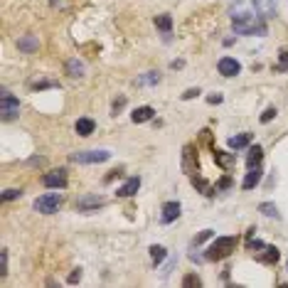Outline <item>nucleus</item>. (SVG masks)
Wrapping results in <instances>:
<instances>
[{
	"instance_id": "1",
	"label": "nucleus",
	"mask_w": 288,
	"mask_h": 288,
	"mask_svg": "<svg viewBox=\"0 0 288 288\" xmlns=\"http://www.w3.org/2000/svg\"><path fill=\"white\" fill-rule=\"evenodd\" d=\"M231 28H234L236 35H259V37H263V35L268 32L263 18H261L256 10H254V13H249V10H236V13L231 15Z\"/></svg>"
},
{
	"instance_id": "2",
	"label": "nucleus",
	"mask_w": 288,
	"mask_h": 288,
	"mask_svg": "<svg viewBox=\"0 0 288 288\" xmlns=\"http://www.w3.org/2000/svg\"><path fill=\"white\" fill-rule=\"evenodd\" d=\"M236 236H217L212 244H209V249H207V254H204V259L207 261H222L227 259L231 251L236 249Z\"/></svg>"
},
{
	"instance_id": "3",
	"label": "nucleus",
	"mask_w": 288,
	"mask_h": 288,
	"mask_svg": "<svg viewBox=\"0 0 288 288\" xmlns=\"http://www.w3.org/2000/svg\"><path fill=\"white\" fill-rule=\"evenodd\" d=\"M109 158H111L109 150H79V153L69 155V160L79 163V165H99V163H106Z\"/></svg>"
},
{
	"instance_id": "4",
	"label": "nucleus",
	"mask_w": 288,
	"mask_h": 288,
	"mask_svg": "<svg viewBox=\"0 0 288 288\" xmlns=\"http://www.w3.org/2000/svg\"><path fill=\"white\" fill-rule=\"evenodd\" d=\"M62 192H47V195H42V197H37L35 200V209L40 212V214H55L59 207H62Z\"/></svg>"
},
{
	"instance_id": "5",
	"label": "nucleus",
	"mask_w": 288,
	"mask_h": 288,
	"mask_svg": "<svg viewBox=\"0 0 288 288\" xmlns=\"http://www.w3.org/2000/svg\"><path fill=\"white\" fill-rule=\"evenodd\" d=\"M0 114H3V121H13L20 114V101L10 91H3V96H0Z\"/></svg>"
},
{
	"instance_id": "6",
	"label": "nucleus",
	"mask_w": 288,
	"mask_h": 288,
	"mask_svg": "<svg viewBox=\"0 0 288 288\" xmlns=\"http://www.w3.org/2000/svg\"><path fill=\"white\" fill-rule=\"evenodd\" d=\"M67 182H69V177H67V170H64V168H57V170H52V173L42 175V185L50 187V190H64Z\"/></svg>"
},
{
	"instance_id": "7",
	"label": "nucleus",
	"mask_w": 288,
	"mask_h": 288,
	"mask_svg": "<svg viewBox=\"0 0 288 288\" xmlns=\"http://www.w3.org/2000/svg\"><path fill=\"white\" fill-rule=\"evenodd\" d=\"M104 204H106V197H101V195H87V197H79V200H77V209L89 214V212L101 209Z\"/></svg>"
},
{
	"instance_id": "8",
	"label": "nucleus",
	"mask_w": 288,
	"mask_h": 288,
	"mask_svg": "<svg viewBox=\"0 0 288 288\" xmlns=\"http://www.w3.org/2000/svg\"><path fill=\"white\" fill-rule=\"evenodd\" d=\"M217 72H219L222 77H236V74L241 72V64L234 57H222L217 62Z\"/></svg>"
},
{
	"instance_id": "9",
	"label": "nucleus",
	"mask_w": 288,
	"mask_h": 288,
	"mask_svg": "<svg viewBox=\"0 0 288 288\" xmlns=\"http://www.w3.org/2000/svg\"><path fill=\"white\" fill-rule=\"evenodd\" d=\"M18 50L23 52V55H32V52H37V47H40V40H37V35H23V37H18Z\"/></svg>"
},
{
	"instance_id": "10",
	"label": "nucleus",
	"mask_w": 288,
	"mask_h": 288,
	"mask_svg": "<svg viewBox=\"0 0 288 288\" xmlns=\"http://www.w3.org/2000/svg\"><path fill=\"white\" fill-rule=\"evenodd\" d=\"M180 209H182V204L175 200V202H165L163 204V214H160V222L163 224H170V222H175L177 217H180Z\"/></svg>"
},
{
	"instance_id": "11",
	"label": "nucleus",
	"mask_w": 288,
	"mask_h": 288,
	"mask_svg": "<svg viewBox=\"0 0 288 288\" xmlns=\"http://www.w3.org/2000/svg\"><path fill=\"white\" fill-rule=\"evenodd\" d=\"M138 187H141V177H138V175H136V177H128V180L116 190V197H131V195L138 192Z\"/></svg>"
},
{
	"instance_id": "12",
	"label": "nucleus",
	"mask_w": 288,
	"mask_h": 288,
	"mask_svg": "<svg viewBox=\"0 0 288 288\" xmlns=\"http://www.w3.org/2000/svg\"><path fill=\"white\" fill-rule=\"evenodd\" d=\"M278 259H281V251H278L276 246H268V244H266V246L261 249L259 254H256V261L266 263V266H273V263H276Z\"/></svg>"
},
{
	"instance_id": "13",
	"label": "nucleus",
	"mask_w": 288,
	"mask_h": 288,
	"mask_svg": "<svg viewBox=\"0 0 288 288\" xmlns=\"http://www.w3.org/2000/svg\"><path fill=\"white\" fill-rule=\"evenodd\" d=\"M251 5L261 18H273L276 15V0H251Z\"/></svg>"
},
{
	"instance_id": "14",
	"label": "nucleus",
	"mask_w": 288,
	"mask_h": 288,
	"mask_svg": "<svg viewBox=\"0 0 288 288\" xmlns=\"http://www.w3.org/2000/svg\"><path fill=\"white\" fill-rule=\"evenodd\" d=\"M261 175H263L261 165H254V168H249V173H246V177H244L241 187H244V190H254V187H256V185L261 182Z\"/></svg>"
},
{
	"instance_id": "15",
	"label": "nucleus",
	"mask_w": 288,
	"mask_h": 288,
	"mask_svg": "<svg viewBox=\"0 0 288 288\" xmlns=\"http://www.w3.org/2000/svg\"><path fill=\"white\" fill-rule=\"evenodd\" d=\"M64 69H67V74L69 77H74V79H79V77H84V72H87V64L82 62V59H69L67 64H64Z\"/></svg>"
},
{
	"instance_id": "16",
	"label": "nucleus",
	"mask_w": 288,
	"mask_h": 288,
	"mask_svg": "<svg viewBox=\"0 0 288 288\" xmlns=\"http://www.w3.org/2000/svg\"><path fill=\"white\" fill-rule=\"evenodd\" d=\"M212 155H214V160L224 168V170H229L234 168V163H236V155L234 153H224V150H217V148H212Z\"/></svg>"
},
{
	"instance_id": "17",
	"label": "nucleus",
	"mask_w": 288,
	"mask_h": 288,
	"mask_svg": "<svg viewBox=\"0 0 288 288\" xmlns=\"http://www.w3.org/2000/svg\"><path fill=\"white\" fill-rule=\"evenodd\" d=\"M74 128H77V133H79L82 138H87V136H91V133L96 131V123L84 116V118H77V126H74Z\"/></svg>"
},
{
	"instance_id": "18",
	"label": "nucleus",
	"mask_w": 288,
	"mask_h": 288,
	"mask_svg": "<svg viewBox=\"0 0 288 288\" xmlns=\"http://www.w3.org/2000/svg\"><path fill=\"white\" fill-rule=\"evenodd\" d=\"M190 180H192V185H195V187L200 190L202 195H207V197L217 192V187H212V185H209V182H207L204 177H200V175H190Z\"/></svg>"
},
{
	"instance_id": "19",
	"label": "nucleus",
	"mask_w": 288,
	"mask_h": 288,
	"mask_svg": "<svg viewBox=\"0 0 288 288\" xmlns=\"http://www.w3.org/2000/svg\"><path fill=\"white\" fill-rule=\"evenodd\" d=\"M155 116V109H150V106H138L133 114H131V118H133V123H145V121H150Z\"/></svg>"
},
{
	"instance_id": "20",
	"label": "nucleus",
	"mask_w": 288,
	"mask_h": 288,
	"mask_svg": "<svg viewBox=\"0 0 288 288\" xmlns=\"http://www.w3.org/2000/svg\"><path fill=\"white\" fill-rule=\"evenodd\" d=\"M251 133H239V136H231L229 138V148L231 150H241V148H246V145L251 143Z\"/></svg>"
},
{
	"instance_id": "21",
	"label": "nucleus",
	"mask_w": 288,
	"mask_h": 288,
	"mask_svg": "<svg viewBox=\"0 0 288 288\" xmlns=\"http://www.w3.org/2000/svg\"><path fill=\"white\" fill-rule=\"evenodd\" d=\"M261 158H263V148H261V145H251V148H249V155H246V165H249V168L261 165Z\"/></svg>"
},
{
	"instance_id": "22",
	"label": "nucleus",
	"mask_w": 288,
	"mask_h": 288,
	"mask_svg": "<svg viewBox=\"0 0 288 288\" xmlns=\"http://www.w3.org/2000/svg\"><path fill=\"white\" fill-rule=\"evenodd\" d=\"M155 28L163 35H170L173 32V18L170 15H155Z\"/></svg>"
},
{
	"instance_id": "23",
	"label": "nucleus",
	"mask_w": 288,
	"mask_h": 288,
	"mask_svg": "<svg viewBox=\"0 0 288 288\" xmlns=\"http://www.w3.org/2000/svg\"><path fill=\"white\" fill-rule=\"evenodd\" d=\"M160 82V74L158 72H145L143 77H138V84L141 87H155Z\"/></svg>"
},
{
	"instance_id": "24",
	"label": "nucleus",
	"mask_w": 288,
	"mask_h": 288,
	"mask_svg": "<svg viewBox=\"0 0 288 288\" xmlns=\"http://www.w3.org/2000/svg\"><path fill=\"white\" fill-rule=\"evenodd\" d=\"M165 256H168L165 246H160V244H153V246H150V259H153V263H155V266L165 259Z\"/></svg>"
},
{
	"instance_id": "25",
	"label": "nucleus",
	"mask_w": 288,
	"mask_h": 288,
	"mask_svg": "<svg viewBox=\"0 0 288 288\" xmlns=\"http://www.w3.org/2000/svg\"><path fill=\"white\" fill-rule=\"evenodd\" d=\"M259 212H261V214H266V217H278V209H276V204H273V202H261Z\"/></svg>"
},
{
	"instance_id": "26",
	"label": "nucleus",
	"mask_w": 288,
	"mask_h": 288,
	"mask_svg": "<svg viewBox=\"0 0 288 288\" xmlns=\"http://www.w3.org/2000/svg\"><path fill=\"white\" fill-rule=\"evenodd\" d=\"M212 236H214V231H212V229H202L200 234L192 239V249H195V246H200V244H204V241H207V239H212Z\"/></svg>"
},
{
	"instance_id": "27",
	"label": "nucleus",
	"mask_w": 288,
	"mask_h": 288,
	"mask_svg": "<svg viewBox=\"0 0 288 288\" xmlns=\"http://www.w3.org/2000/svg\"><path fill=\"white\" fill-rule=\"evenodd\" d=\"M182 286L185 288H200L202 286V281H200V276H195V273H187V276H185V278H182Z\"/></svg>"
},
{
	"instance_id": "28",
	"label": "nucleus",
	"mask_w": 288,
	"mask_h": 288,
	"mask_svg": "<svg viewBox=\"0 0 288 288\" xmlns=\"http://www.w3.org/2000/svg\"><path fill=\"white\" fill-rule=\"evenodd\" d=\"M23 195V190L20 187H8L5 192H3V202H10V200H18Z\"/></svg>"
},
{
	"instance_id": "29",
	"label": "nucleus",
	"mask_w": 288,
	"mask_h": 288,
	"mask_svg": "<svg viewBox=\"0 0 288 288\" xmlns=\"http://www.w3.org/2000/svg\"><path fill=\"white\" fill-rule=\"evenodd\" d=\"M0 276H3V278L8 276V249L0 251Z\"/></svg>"
},
{
	"instance_id": "30",
	"label": "nucleus",
	"mask_w": 288,
	"mask_h": 288,
	"mask_svg": "<svg viewBox=\"0 0 288 288\" xmlns=\"http://www.w3.org/2000/svg\"><path fill=\"white\" fill-rule=\"evenodd\" d=\"M273 72H288V50H281V64L273 67Z\"/></svg>"
},
{
	"instance_id": "31",
	"label": "nucleus",
	"mask_w": 288,
	"mask_h": 288,
	"mask_svg": "<svg viewBox=\"0 0 288 288\" xmlns=\"http://www.w3.org/2000/svg\"><path fill=\"white\" fill-rule=\"evenodd\" d=\"M263 246H266V244H263V241H259V239H251V241H246V249H249V251H261Z\"/></svg>"
},
{
	"instance_id": "32",
	"label": "nucleus",
	"mask_w": 288,
	"mask_h": 288,
	"mask_svg": "<svg viewBox=\"0 0 288 288\" xmlns=\"http://www.w3.org/2000/svg\"><path fill=\"white\" fill-rule=\"evenodd\" d=\"M30 89H50V87H57V82H30Z\"/></svg>"
},
{
	"instance_id": "33",
	"label": "nucleus",
	"mask_w": 288,
	"mask_h": 288,
	"mask_svg": "<svg viewBox=\"0 0 288 288\" xmlns=\"http://www.w3.org/2000/svg\"><path fill=\"white\" fill-rule=\"evenodd\" d=\"M214 187H217V190H229V187H231V177H229V175H224V177H222Z\"/></svg>"
},
{
	"instance_id": "34",
	"label": "nucleus",
	"mask_w": 288,
	"mask_h": 288,
	"mask_svg": "<svg viewBox=\"0 0 288 288\" xmlns=\"http://www.w3.org/2000/svg\"><path fill=\"white\" fill-rule=\"evenodd\" d=\"M273 116H276V109H273V106H268V109H266V111L261 114V123H268V121H271Z\"/></svg>"
},
{
	"instance_id": "35",
	"label": "nucleus",
	"mask_w": 288,
	"mask_h": 288,
	"mask_svg": "<svg viewBox=\"0 0 288 288\" xmlns=\"http://www.w3.org/2000/svg\"><path fill=\"white\" fill-rule=\"evenodd\" d=\"M82 278V268H74L72 273H69V278H67V283H77Z\"/></svg>"
},
{
	"instance_id": "36",
	"label": "nucleus",
	"mask_w": 288,
	"mask_h": 288,
	"mask_svg": "<svg viewBox=\"0 0 288 288\" xmlns=\"http://www.w3.org/2000/svg\"><path fill=\"white\" fill-rule=\"evenodd\" d=\"M195 96H200V89H197V87H195V89H187V91L182 94V99H185V101H190V99H195Z\"/></svg>"
},
{
	"instance_id": "37",
	"label": "nucleus",
	"mask_w": 288,
	"mask_h": 288,
	"mask_svg": "<svg viewBox=\"0 0 288 288\" xmlns=\"http://www.w3.org/2000/svg\"><path fill=\"white\" fill-rule=\"evenodd\" d=\"M123 106H126V99H123V96H121V99H118V101H114V116L118 114V111H121V109H123Z\"/></svg>"
},
{
	"instance_id": "38",
	"label": "nucleus",
	"mask_w": 288,
	"mask_h": 288,
	"mask_svg": "<svg viewBox=\"0 0 288 288\" xmlns=\"http://www.w3.org/2000/svg\"><path fill=\"white\" fill-rule=\"evenodd\" d=\"M121 173H123V168H116V170H111V175H106V180H104V182H111V180H114V177H118Z\"/></svg>"
},
{
	"instance_id": "39",
	"label": "nucleus",
	"mask_w": 288,
	"mask_h": 288,
	"mask_svg": "<svg viewBox=\"0 0 288 288\" xmlns=\"http://www.w3.org/2000/svg\"><path fill=\"white\" fill-rule=\"evenodd\" d=\"M207 101H209V104H222V96H219V94H212V96H207Z\"/></svg>"
},
{
	"instance_id": "40",
	"label": "nucleus",
	"mask_w": 288,
	"mask_h": 288,
	"mask_svg": "<svg viewBox=\"0 0 288 288\" xmlns=\"http://www.w3.org/2000/svg\"><path fill=\"white\" fill-rule=\"evenodd\" d=\"M170 67H173V69H182L185 62H182V59H175V62H170Z\"/></svg>"
},
{
	"instance_id": "41",
	"label": "nucleus",
	"mask_w": 288,
	"mask_h": 288,
	"mask_svg": "<svg viewBox=\"0 0 288 288\" xmlns=\"http://www.w3.org/2000/svg\"><path fill=\"white\" fill-rule=\"evenodd\" d=\"M50 3H59V0H50Z\"/></svg>"
}]
</instances>
